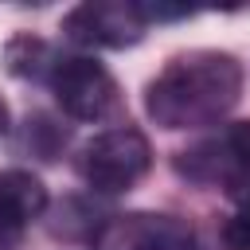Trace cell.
<instances>
[{"mask_svg":"<svg viewBox=\"0 0 250 250\" xmlns=\"http://www.w3.org/2000/svg\"><path fill=\"white\" fill-rule=\"evenodd\" d=\"M43 59H47V47L39 43V39H16L12 47H8V66L16 70V74H39L43 70Z\"/></svg>","mask_w":250,"mask_h":250,"instance_id":"cell-7","label":"cell"},{"mask_svg":"<svg viewBox=\"0 0 250 250\" xmlns=\"http://www.w3.org/2000/svg\"><path fill=\"white\" fill-rule=\"evenodd\" d=\"M8 133V105H4V98H0V137Z\"/></svg>","mask_w":250,"mask_h":250,"instance_id":"cell-9","label":"cell"},{"mask_svg":"<svg viewBox=\"0 0 250 250\" xmlns=\"http://www.w3.org/2000/svg\"><path fill=\"white\" fill-rule=\"evenodd\" d=\"M242 98V62L227 51H188L148 82L145 109L160 129H199L227 117Z\"/></svg>","mask_w":250,"mask_h":250,"instance_id":"cell-1","label":"cell"},{"mask_svg":"<svg viewBox=\"0 0 250 250\" xmlns=\"http://www.w3.org/2000/svg\"><path fill=\"white\" fill-rule=\"evenodd\" d=\"M223 250H250V207L223 223Z\"/></svg>","mask_w":250,"mask_h":250,"instance_id":"cell-8","label":"cell"},{"mask_svg":"<svg viewBox=\"0 0 250 250\" xmlns=\"http://www.w3.org/2000/svg\"><path fill=\"white\" fill-rule=\"evenodd\" d=\"M51 90H55V102L74 117V121H102L117 109V82L113 74L86 59V55H74V59H59L51 62Z\"/></svg>","mask_w":250,"mask_h":250,"instance_id":"cell-3","label":"cell"},{"mask_svg":"<svg viewBox=\"0 0 250 250\" xmlns=\"http://www.w3.org/2000/svg\"><path fill=\"white\" fill-rule=\"evenodd\" d=\"M152 164V148L141 129H109L82 145L78 152V176L94 191H129Z\"/></svg>","mask_w":250,"mask_h":250,"instance_id":"cell-2","label":"cell"},{"mask_svg":"<svg viewBox=\"0 0 250 250\" xmlns=\"http://www.w3.org/2000/svg\"><path fill=\"white\" fill-rule=\"evenodd\" d=\"M47 207V188L23 172V168H4L0 172V238L20 234L31 219H39Z\"/></svg>","mask_w":250,"mask_h":250,"instance_id":"cell-6","label":"cell"},{"mask_svg":"<svg viewBox=\"0 0 250 250\" xmlns=\"http://www.w3.org/2000/svg\"><path fill=\"white\" fill-rule=\"evenodd\" d=\"M98 250H199L191 223L176 215H117L98 230Z\"/></svg>","mask_w":250,"mask_h":250,"instance_id":"cell-4","label":"cell"},{"mask_svg":"<svg viewBox=\"0 0 250 250\" xmlns=\"http://www.w3.org/2000/svg\"><path fill=\"white\" fill-rule=\"evenodd\" d=\"M62 31L82 47H133L145 35V16L137 4L121 0H90L66 12Z\"/></svg>","mask_w":250,"mask_h":250,"instance_id":"cell-5","label":"cell"}]
</instances>
